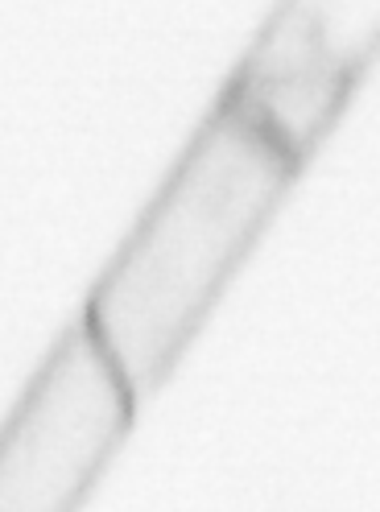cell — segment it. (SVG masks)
<instances>
[{"label":"cell","instance_id":"cell-1","mask_svg":"<svg viewBox=\"0 0 380 512\" xmlns=\"http://www.w3.org/2000/svg\"><path fill=\"white\" fill-rule=\"evenodd\" d=\"M298 166L228 100L203 120L79 318L137 401L195 339Z\"/></svg>","mask_w":380,"mask_h":512},{"label":"cell","instance_id":"cell-2","mask_svg":"<svg viewBox=\"0 0 380 512\" xmlns=\"http://www.w3.org/2000/svg\"><path fill=\"white\" fill-rule=\"evenodd\" d=\"M133 413L137 397L75 323L0 426V512H75Z\"/></svg>","mask_w":380,"mask_h":512},{"label":"cell","instance_id":"cell-3","mask_svg":"<svg viewBox=\"0 0 380 512\" xmlns=\"http://www.w3.org/2000/svg\"><path fill=\"white\" fill-rule=\"evenodd\" d=\"M347 79L352 67L327 46L319 13L294 5L265 29L224 100L302 162L339 112Z\"/></svg>","mask_w":380,"mask_h":512}]
</instances>
